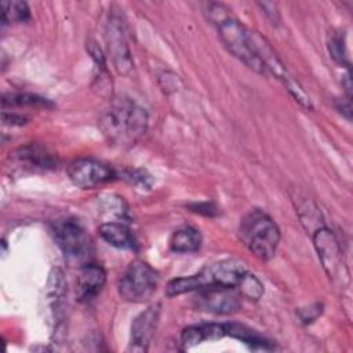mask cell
Instances as JSON below:
<instances>
[{"label": "cell", "instance_id": "obj_1", "mask_svg": "<svg viewBox=\"0 0 353 353\" xmlns=\"http://www.w3.org/2000/svg\"><path fill=\"white\" fill-rule=\"evenodd\" d=\"M148 113L128 98H117L101 114L98 127L106 141L119 148H131L148 128Z\"/></svg>", "mask_w": 353, "mask_h": 353}, {"label": "cell", "instance_id": "obj_2", "mask_svg": "<svg viewBox=\"0 0 353 353\" xmlns=\"http://www.w3.org/2000/svg\"><path fill=\"white\" fill-rule=\"evenodd\" d=\"M207 14L208 19L215 25L219 39L229 52L245 63V66H248L251 70L265 74L268 70L254 47L252 32H250L237 18H234L221 3H210Z\"/></svg>", "mask_w": 353, "mask_h": 353}, {"label": "cell", "instance_id": "obj_3", "mask_svg": "<svg viewBox=\"0 0 353 353\" xmlns=\"http://www.w3.org/2000/svg\"><path fill=\"white\" fill-rule=\"evenodd\" d=\"M245 263L237 259H223L211 265H207L199 273L188 277H176L168 281L165 294L168 296L181 295L190 291H197L204 287L223 285L236 288L240 280L247 273Z\"/></svg>", "mask_w": 353, "mask_h": 353}, {"label": "cell", "instance_id": "obj_4", "mask_svg": "<svg viewBox=\"0 0 353 353\" xmlns=\"http://www.w3.org/2000/svg\"><path fill=\"white\" fill-rule=\"evenodd\" d=\"M239 236L243 244L262 261L272 259L280 243L279 226L259 208L251 210L241 218Z\"/></svg>", "mask_w": 353, "mask_h": 353}, {"label": "cell", "instance_id": "obj_5", "mask_svg": "<svg viewBox=\"0 0 353 353\" xmlns=\"http://www.w3.org/2000/svg\"><path fill=\"white\" fill-rule=\"evenodd\" d=\"M54 236L68 262L79 266L91 262L94 254L92 239L76 219L68 218L57 222Z\"/></svg>", "mask_w": 353, "mask_h": 353}, {"label": "cell", "instance_id": "obj_6", "mask_svg": "<svg viewBox=\"0 0 353 353\" xmlns=\"http://www.w3.org/2000/svg\"><path fill=\"white\" fill-rule=\"evenodd\" d=\"M159 273L145 261L134 259L119 280V294L128 302H145L156 291Z\"/></svg>", "mask_w": 353, "mask_h": 353}, {"label": "cell", "instance_id": "obj_7", "mask_svg": "<svg viewBox=\"0 0 353 353\" xmlns=\"http://www.w3.org/2000/svg\"><path fill=\"white\" fill-rule=\"evenodd\" d=\"M313 244L328 277L334 283L343 284V281L347 280V269L343 262L341 245L334 233L324 226L317 228L313 232Z\"/></svg>", "mask_w": 353, "mask_h": 353}, {"label": "cell", "instance_id": "obj_8", "mask_svg": "<svg viewBox=\"0 0 353 353\" xmlns=\"http://www.w3.org/2000/svg\"><path fill=\"white\" fill-rule=\"evenodd\" d=\"M252 41H254V47H255L259 58L265 63L266 70L273 73L285 85V88L290 91V94L295 98L296 102H299L306 109H312L313 105H312L309 95L305 92V90L301 87V84L288 73V70L285 69V66L283 65V62L280 61L277 54L266 43V40H263L258 33L254 32Z\"/></svg>", "mask_w": 353, "mask_h": 353}, {"label": "cell", "instance_id": "obj_9", "mask_svg": "<svg viewBox=\"0 0 353 353\" xmlns=\"http://www.w3.org/2000/svg\"><path fill=\"white\" fill-rule=\"evenodd\" d=\"M106 43L114 69L120 74L131 73L134 62L127 41L125 26L123 19L116 14H112L106 23Z\"/></svg>", "mask_w": 353, "mask_h": 353}, {"label": "cell", "instance_id": "obj_10", "mask_svg": "<svg viewBox=\"0 0 353 353\" xmlns=\"http://www.w3.org/2000/svg\"><path fill=\"white\" fill-rule=\"evenodd\" d=\"M193 305L197 310L214 314H230L239 310L240 298L232 287L214 285L197 290Z\"/></svg>", "mask_w": 353, "mask_h": 353}, {"label": "cell", "instance_id": "obj_11", "mask_svg": "<svg viewBox=\"0 0 353 353\" xmlns=\"http://www.w3.org/2000/svg\"><path fill=\"white\" fill-rule=\"evenodd\" d=\"M68 175L81 189H94L117 176L112 167L94 159H79L73 161L68 168Z\"/></svg>", "mask_w": 353, "mask_h": 353}, {"label": "cell", "instance_id": "obj_12", "mask_svg": "<svg viewBox=\"0 0 353 353\" xmlns=\"http://www.w3.org/2000/svg\"><path fill=\"white\" fill-rule=\"evenodd\" d=\"M160 320V303L152 305L141 312L131 323L130 342L127 352L142 353L149 349V345L156 332Z\"/></svg>", "mask_w": 353, "mask_h": 353}, {"label": "cell", "instance_id": "obj_13", "mask_svg": "<svg viewBox=\"0 0 353 353\" xmlns=\"http://www.w3.org/2000/svg\"><path fill=\"white\" fill-rule=\"evenodd\" d=\"M106 283V273L101 265L88 262L80 266L76 284V295L80 302H91L102 291Z\"/></svg>", "mask_w": 353, "mask_h": 353}, {"label": "cell", "instance_id": "obj_14", "mask_svg": "<svg viewBox=\"0 0 353 353\" xmlns=\"http://www.w3.org/2000/svg\"><path fill=\"white\" fill-rule=\"evenodd\" d=\"M226 336L225 323H204L186 327L181 334L183 349H190L204 341H218Z\"/></svg>", "mask_w": 353, "mask_h": 353}, {"label": "cell", "instance_id": "obj_15", "mask_svg": "<svg viewBox=\"0 0 353 353\" xmlns=\"http://www.w3.org/2000/svg\"><path fill=\"white\" fill-rule=\"evenodd\" d=\"M14 159L32 168L50 170L57 167L55 156L47 148L37 143H29L18 148L14 152Z\"/></svg>", "mask_w": 353, "mask_h": 353}, {"label": "cell", "instance_id": "obj_16", "mask_svg": "<svg viewBox=\"0 0 353 353\" xmlns=\"http://www.w3.org/2000/svg\"><path fill=\"white\" fill-rule=\"evenodd\" d=\"M99 236L110 245L121 250H132L135 251L138 247L137 239L127 225L123 222H103L98 228Z\"/></svg>", "mask_w": 353, "mask_h": 353}, {"label": "cell", "instance_id": "obj_17", "mask_svg": "<svg viewBox=\"0 0 353 353\" xmlns=\"http://www.w3.org/2000/svg\"><path fill=\"white\" fill-rule=\"evenodd\" d=\"M201 233L193 226L178 228L170 237V248L174 252L189 254L194 252L201 245Z\"/></svg>", "mask_w": 353, "mask_h": 353}, {"label": "cell", "instance_id": "obj_18", "mask_svg": "<svg viewBox=\"0 0 353 353\" xmlns=\"http://www.w3.org/2000/svg\"><path fill=\"white\" fill-rule=\"evenodd\" d=\"M225 328H226V335L244 342L251 349H255V350H258V349H262V350H272V349H274L272 342H269L259 332H256L255 330H252V328H250V327H247L244 324H240V323H225Z\"/></svg>", "mask_w": 353, "mask_h": 353}, {"label": "cell", "instance_id": "obj_19", "mask_svg": "<svg viewBox=\"0 0 353 353\" xmlns=\"http://www.w3.org/2000/svg\"><path fill=\"white\" fill-rule=\"evenodd\" d=\"M3 109L7 106L10 108H34V109H50L54 106L47 98L39 97L36 94H26V92H10L4 94L1 98Z\"/></svg>", "mask_w": 353, "mask_h": 353}, {"label": "cell", "instance_id": "obj_20", "mask_svg": "<svg viewBox=\"0 0 353 353\" xmlns=\"http://www.w3.org/2000/svg\"><path fill=\"white\" fill-rule=\"evenodd\" d=\"M30 19L29 7L25 1H1V23H19Z\"/></svg>", "mask_w": 353, "mask_h": 353}, {"label": "cell", "instance_id": "obj_21", "mask_svg": "<svg viewBox=\"0 0 353 353\" xmlns=\"http://www.w3.org/2000/svg\"><path fill=\"white\" fill-rule=\"evenodd\" d=\"M328 51L332 57V59L342 65L349 68V57H347V50H346V41H345V34L342 32H332L328 37Z\"/></svg>", "mask_w": 353, "mask_h": 353}, {"label": "cell", "instance_id": "obj_22", "mask_svg": "<svg viewBox=\"0 0 353 353\" xmlns=\"http://www.w3.org/2000/svg\"><path fill=\"white\" fill-rule=\"evenodd\" d=\"M237 288H239L240 294L244 298L250 299V301H258L263 295V285H262V283L254 274H251L248 272L240 280V283L237 284Z\"/></svg>", "mask_w": 353, "mask_h": 353}, {"label": "cell", "instance_id": "obj_23", "mask_svg": "<svg viewBox=\"0 0 353 353\" xmlns=\"http://www.w3.org/2000/svg\"><path fill=\"white\" fill-rule=\"evenodd\" d=\"M323 312V303H313L307 307H302L298 310V314L301 317V320L305 323V324H309L312 321H314Z\"/></svg>", "mask_w": 353, "mask_h": 353}, {"label": "cell", "instance_id": "obj_24", "mask_svg": "<svg viewBox=\"0 0 353 353\" xmlns=\"http://www.w3.org/2000/svg\"><path fill=\"white\" fill-rule=\"evenodd\" d=\"M124 178L138 186H150V182H146V179H149V175L145 176V171H127Z\"/></svg>", "mask_w": 353, "mask_h": 353}, {"label": "cell", "instance_id": "obj_25", "mask_svg": "<svg viewBox=\"0 0 353 353\" xmlns=\"http://www.w3.org/2000/svg\"><path fill=\"white\" fill-rule=\"evenodd\" d=\"M26 117L17 114V113H7V110H3V121L6 124H17V125H22L26 123Z\"/></svg>", "mask_w": 353, "mask_h": 353}, {"label": "cell", "instance_id": "obj_26", "mask_svg": "<svg viewBox=\"0 0 353 353\" xmlns=\"http://www.w3.org/2000/svg\"><path fill=\"white\" fill-rule=\"evenodd\" d=\"M338 109H339V112H342L345 116H346V119L347 120H350V113H352V106H350V99L347 98L346 101H339V103H338V106H336Z\"/></svg>", "mask_w": 353, "mask_h": 353}]
</instances>
